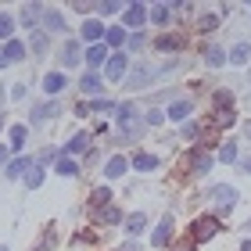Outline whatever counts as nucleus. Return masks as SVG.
I'll use <instances>...</instances> for the list:
<instances>
[{
    "mask_svg": "<svg viewBox=\"0 0 251 251\" xmlns=\"http://www.w3.org/2000/svg\"><path fill=\"white\" fill-rule=\"evenodd\" d=\"M233 119H237V111H233V94H230V90H219V94H215L212 126H215V129H233Z\"/></svg>",
    "mask_w": 251,
    "mask_h": 251,
    "instance_id": "1",
    "label": "nucleus"
},
{
    "mask_svg": "<svg viewBox=\"0 0 251 251\" xmlns=\"http://www.w3.org/2000/svg\"><path fill=\"white\" fill-rule=\"evenodd\" d=\"M215 233H219V219H215V215H201V219H194V226H190L194 241H212Z\"/></svg>",
    "mask_w": 251,
    "mask_h": 251,
    "instance_id": "2",
    "label": "nucleus"
},
{
    "mask_svg": "<svg viewBox=\"0 0 251 251\" xmlns=\"http://www.w3.org/2000/svg\"><path fill=\"white\" fill-rule=\"evenodd\" d=\"M212 201L219 204V212H230L233 204H237V190L226 187V183H219V187H212Z\"/></svg>",
    "mask_w": 251,
    "mask_h": 251,
    "instance_id": "3",
    "label": "nucleus"
},
{
    "mask_svg": "<svg viewBox=\"0 0 251 251\" xmlns=\"http://www.w3.org/2000/svg\"><path fill=\"white\" fill-rule=\"evenodd\" d=\"M173 226H176V219H173V215H165V219L154 226L151 244H154V248H165V244H169V237H173Z\"/></svg>",
    "mask_w": 251,
    "mask_h": 251,
    "instance_id": "4",
    "label": "nucleus"
},
{
    "mask_svg": "<svg viewBox=\"0 0 251 251\" xmlns=\"http://www.w3.org/2000/svg\"><path fill=\"white\" fill-rule=\"evenodd\" d=\"M79 61H83V50H79L75 40H68L65 47H61V65H65V68H75Z\"/></svg>",
    "mask_w": 251,
    "mask_h": 251,
    "instance_id": "5",
    "label": "nucleus"
},
{
    "mask_svg": "<svg viewBox=\"0 0 251 251\" xmlns=\"http://www.w3.org/2000/svg\"><path fill=\"white\" fill-rule=\"evenodd\" d=\"M104 25H100V22H94V18H86L83 22V40H90V43H94V47H97V40H104Z\"/></svg>",
    "mask_w": 251,
    "mask_h": 251,
    "instance_id": "6",
    "label": "nucleus"
},
{
    "mask_svg": "<svg viewBox=\"0 0 251 251\" xmlns=\"http://www.w3.org/2000/svg\"><path fill=\"white\" fill-rule=\"evenodd\" d=\"M147 15H151V11H147L144 4H129L126 7V25H144Z\"/></svg>",
    "mask_w": 251,
    "mask_h": 251,
    "instance_id": "7",
    "label": "nucleus"
},
{
    "mask_svg": "<svg viewBox=\"0 0 251 251\" xmlns=\"http://www.w3.org/2000/svg\"><path fill=\"white\" fill-rule=\"evenodd\" d=\"M108 79H111V83H119V79L126 75V54H115V58H108Z\"/></svg>",
    "mask_w": 251,
    "mask_h": 251,
    "instance_id": "8",
    "label": "nucleus"
},
{
    "mask_svg": "<svg viewBox=\"0 0 251 251\" xmlns=\"http://www.w3.org/2000/svg\"><path fill=\"white\" fill-rule=\"evenodd\" d=\"M151 22L154 25H169V22H173V4H154L151 7Z\"/></svg>",
    "mask_w": 251,
    "mask_h": 251,
    "instance_id": "9",
    "label": "nucleus"
},
{
    "mask_svg": "<svg viewBox=\"0 0 251 251\" xmlns=\"http://www.w3.org/2000/svg\"><path fill=\"white\" fill-rule=\"evenodd\" d=\"M86 144H90V133H79V136H72V140H68V144L61 147V158H68V154H79Z\"/></svg>",
    "mask_w": 251,
    "mask_h": 251,
    "instance_id": "10",
    "label": "nucleus"
},
{
    "mask_svg": "<svg viewBox=\"0 0 251 251\" xmlns=\"http://www.w3.org/2000/svg\"><path fill=\"white\" fill-rule=\"evenodd\" d=\"M212 162H215V158H212L208 151H194V176L208 173V169H212Z\"/></svg>",
    "mask_w": 251,
    "mask_h": 251,
    "instance_id": "11",
    "label": "nucleus"
},
{
    "mask_svg": "<svg viewBox=\"0 0 251 251\" xmlns=\"http://www.w3.org/2000/svg\"><path fill=\"white\" fill-rule=\"evenodd\" d=\"M58 100H47V104H40V108H32V122H43V119H50V115H58Z\"/></svg>",
    "mask_w": 251,
    "mask_h": 251,
    "instance_id": "12",
    "label": "nucleus"
},
{
    "mask_svg": "<svg viewBox=\"0 0 251 251\" xmlns=\"http://www.w3.org/2000/svg\"><path fill=\"white\" fill-rule=\"evenodd\" d=\"M133 169H136V173H154V169H158V158H154V154H136V158H133Z\"/></svg>",
    "mask_w": 251,
    "mask_h": 251,
    "instance_id": "13",
    "label": "nucleus"
},
{
    "mask_svg": "<svg viewBox=\"0 0 251 251\" xmlns=\"http://www.w3.org/2000/svg\"><path fill=\"white\" fill-rule=\"evenodd\" d=\"M108 201H111V190L108 187H97L94 194H90V212H94V208H108Z\"/></svg>",
    "mask_w": 251,
    "mask_h": 251,
    "instance_id": "14",
    "label": "nucleus"
},
{
    "mask_svg": "<svg viewBox=\"0 0 251 251\" xmlns=\"http://www.w3.org/2000/svg\"><path fill=\"white\" fill-rule=\"evenodd\" d=\"M144 226H147V215H144V212H133L129 219H126V233H129V237H136V233L144 230Z\"/></svg>",
    "mask_w": 251,
    "mask_h": 251,
    "instance_id": "15",
    "label": "nucleus"
},
{
    "mask_svg": "<svg viewBox=\"0 0 251 251\" xmlns=\"http://www.w3.org/2000/svg\"><path fill=\"white\" fill-rule=\"evenodd\" d=\"M65 72H50L47 79H43V90H47V94H58V90H65Z\"/></svg>",
    "mask_w": 251,
    "mask_h": 251,
    "instance_id": "16",
    "label": "nucleus"
},
{
    "mask_svg": "<svg viewBox=\"0 0 251 251\" xmlns=\"http://www.w3.org/2000/svg\"><path fill=\"white\" fill-rule=\"evenodd\" d=\"M204 65H208V68L226 65V50H223V47H208V50H204Z\"/></svg>",
    "mask_w": 251,
    "mask_h": 251,
    "instance_id": "17",
    "label": "nucleus"
},
{
    "mask_svg": "<svg viewBox=\"0 0 251 251\" xmlns=\"http://www.w3.org/2000/svg\"><path fill=\"white\" fill-rule=\"evenodd\" d=\"M115 119H119V126H133V119H136V108L126 100V104H119L115 108Z\"/></svg>",
    "mask_w": 251,
    "mask_h": 251,
    "instance_id": "18",
    "label": "nucleus"
},
{
    "mask_svg": "<svg viewBox=\"0 0 251 251\" xmlns=\"http://www.w3.org/2000/svg\"><path fill=\"white\" fill-rule=\"evenodd\" d=\"M29 169H32V158H15V162L7 165V176L15 179V176H22V173H29Z\"/></svg>",
    "mask_w": 251,
    "mask_h": 251,
    "instance_id": "19",
    "label": "nucleus"
},
{
    "mask_svg": "<svg viewBox=\"0 0 251 251\" xmlns=\"http://www.w3.org/2000/svg\"><path fill=\"white\" fill-rule=\"evenodd\" d=\"M40 15H43V7H40V4H25V7H22V22H25V25H36Z\"/></svg>",
    "mask_w": 251,
    "mask_h": 251,
    "instance_id": "20",
    "label": "nucleus"
},
{
    "mask_svg": "<svg viewBox=\"0 0 251 251\" xmlns=\"http://www.w3.org/2000/svg\"><path fill=\"white\" fill-rule=\"evenodd\" d=\"M4 54H7V61H22V58H25V47H22V40H7Z\"/></svg>",
    "mask_w": 251,
    "mask_h": 251,
    "instance_id": "21",
    "label": "nucleus"
},
{
    "mask_svg": "<svg viewBox=\"0 0 251 251\" xmlns=\"http://www.w3.org/2000/svg\"><path fill=\"white\" fill-rule=\"evenodd\" d=\"M104 40L111 43V47H122V43L129 40V36H126V29H122V25H111V29L104 32Z\"/></svg>",
    "mask_w": 251,
    "mask_h": 251,
    "instance_id": "22",
    "label": "nucleus"
},
{
    "mask_svg": "<svg viewBox=\"0 0 251 251\" xmlns=\"http://www.w3.org/2000/svg\"><path fill=\"white\" fill-rule=\"evenodd\" d=\"M248 58H251V43H237V47L230 50V61L233 65H244Z\"/></svg>",
    "mask_w": 251,
    "mask_h": 251,
    "instance_id": "23",
    "label": "nucleus"
},
{
    "mask_svg": "<svg viewBox=\"0 0 251 251\" xmlns=\"http://www.w3.org/2000/svg\"><path fill=\"white\" fill-rule=\"evenodd\" d=\"M190 115V100H173V108H169V119H187Z\"/></svg>",
    "mask_w": 251,
    "mask_h": 251,
    "instance_id": "24",
    "label": "nucleus"
},
{
    "mask_svg": "<svg viewBox=\"0 0 251 251\" xmlns=\"http://www.w3.org/2000/svg\"><path fill=\"white\" fill-rule=\"evenodd\" d=\"M86 61H90V65H108V50L97 43V47H90V50H86Z\"/></svg>",
    "mask_w": 251,
    "mask_h": 251,
    "instance_id": "25",
    "label": "nucleus"
},
{
    "mask_svg": "<svg viewBox=\"0 0 251 251\" xmlns=\"http://www.w3.org/2000/svg\"><path fill=\"white\" fill-rule=\"evenodd\" d=\"M126 169H129V162H126V158L119 154V158H111V162H108V169H104V173H108V176H122Z\"/></svg>",
    "mask_w": 251,
    "mask_h": 251,
    "instance_id": "26",
    "label": "nucleus"
},
{
    "mask_svg": "<svg viewBox=\"0 0 251 251\" xmlns=\"http://www.w3.org/2000/svg\"><path fill=\"white\" fill-rule=\"evenodd\" d=\"M219 158H223V162H230V165H233V162H237V140H226V144L219 147Z\"/></svg>",
    "mask_w": 251,
    "mask_h": 251,
    "instance_id": "27",
    "label": "nucleus"
},
{
    "mask_svg": "<svg viewBox=\"0 0 251 251\" xmlns=\"http://www.w3.org/2000/svg\"><path fill=\"white\" fill-rule=\"evenodd\" d=\"M97 219H100V223H119V219H122V212L115 208V204H108V208H100V212H97Z\"/></svg>",
    "mask_w": 251,
    "mask_h": 251,
    "instance_id": "28",
    "label": "nucleus"
},
{
    "mask_svg": "<svg viewBox=\"0 0 251 251\" xmlns=\"http://www.w3.org/2000/svg\"><path fill=\"white\" fill-rule=\"evenodd\" d=\"M183 47V36H162L158 40V50H179Z\"/></svg>",
    "mask_w": 251,
    "mask_h": 251,
    "instance_id": "29",
    "label": "nucleus"
},
{
    "mask_svg": "<svg viewBox=\"0 0 251 251\" xmlns=\"http://www.w3.org/2000/svg\"><path fill=\"white\" fill-rule=\"evenodd\" d=\"M32 54H36V58L47 54V36H43V32H32Z\"/></svg>",
    "mask_w": 251,
    "mask_h": 251,
    "instance_id": "30",
    "label": "nucleus"
},
{
    "mask_svg": "<svg viewBox=\"0 0 251 251\" xmlns=\"http://www.w3.org/2000/svg\"><path fill=\"white\" fill-rule=\"evenodd\" d=\"M215 25H219V15H201V18H198V29H201V32H212Z\"/></svg>",
    "mask_w": 251,
    "mask_h": 251,
    "instance_id": "31",
    "label": "nucleus"
},
{
    "mask_svg": "<svg viewBox=\"0 0 251 251\" xmlns=\"http://www.w3.org/2000/svg\"><path fill=\"white\" fill-rule=\"evenodd\" d=\"M25 183H29V187H40V183H43V169H40V165H32L29 173H25Z\"/></svg>",
    "mask_w": 251,
    "mask_h": 251,
    "instance_id": "32",
    "label": "nucleus"
},
{
    "mask_svg": "<svg viewBox=\"0 0 251 251\" xmlns=\"http://www.w3.org/2000/svg\"><path fill=\"white\" fill-rule=\"evenodd\" d=\"M79 86H83V90H86V94H97V90H100V79L86 72V75H83V83H79Z\"/></svg>",
    "mask_w": 251,
    "mask_h": 251,
    "instance_id": "33",
    "label": "nucleus"
},
{
    "mask_svg": "<svg viewBox=\"0 0 251 251\" xmlns=\"http://www.w3.org/2000/svg\"><path fill=\"white\" fill-rule=\"evenodd\" d=\"M25 144V126H11V147H22Z\"/></svg>",
    "mask_w": 251,
    "mask_h": 251,
    "instance_id": "34",
    "label": "nucleus"
},
{
    "mask_svg": "<svg viewBox=\"0 0 251 251\" xmlns=\"http://www.w3.org/2000/svg\"><path fill=\"white\" fill-rule=\"evenodd\" d=\"M58 173H61V176H75V173H79V165H75V162H68V158H61V162H58Z\"/></svg>",
    "mask_w": 251,
    "mask_h": 251,
    "instance_id": "35",
    "label": "nucleus"
},
{
    "mask_svg": "<svg viewBox=\"0 0 251 251\" xmlns=\"http://www.w3.org/2000/svg\"><path fill=\"white\" fill-rule=\"evenodd\" d=\"M47 29H54V32H58V29H65V18L58 15V11H50V15H47Z\"/></svg>",
    "mask_w": 251,
    "mask_h": 251,
    "instance_id": "36",
    "label": "nucleus"
},
{
    "mask_svg": "<svg viewBox=\"0 0 251 251\" xmlns=\"http://www.w3.org/2000/svg\"><path fill=\"white\" fill-rule=\"evenodd\" d=\"M11 32H15V22H11L7 15H0V36H4V40H7V36H11Z\"/></svg>",
    "mask_w": 251,
    "mask_h": 251,
    "instance_id": "37",
    "label": "nucleus"
},
{
    "mask_svg": "<svg viewBox=\"0 0 251 251\" xmlns=\"http://www.w3.org/2000/svg\"><path fill=\"white\" fill-rule=\"evenodd\" d=\"M198 133H201L198 122H183V136H187V140H198Z\"/></svg>",
    "mask_w": 251,
    "mask_h": 251,
    "instance_id": "38",
    "label": "nucleus"
},
{
    "mask_svg": "<svg viewBox=\"0 0 251 251\" xmlns=\"http://www.w3.org/2000/svg\"><path fill=\"white\" fill-rule=\"evenodd\" d=\"M54 248V226H47V233H43V244H40V251H50Z\"/></svg>",
    "mask_w": 251,
    "mask_h": 251,
    "instance_id": "39",
    "label": "nucleus"
},
{
    "mask_svg": "<svg viewBox=\"0 0 251 251\" xmlns=\"http://www.w3.org/2000/svg\"><path fill=\"white\" fill-rule=\"evenodd\" d=\"M97 11H104V15H115L119 4H115V0H104V4H97Z\"/></svg>",
    "mask_w": 251,
    "mask_h": 251,
    "instance_id": "40",
    "label": "nucleus"
},
{
    "mask_svg": "<svg viewBox=\"0 0 251 251\" xmlns=\"http://www.w3.org/2000/svg\"><path fill=\"white\" fill-rule=\"evenodd\" d=\"M144 43H147V36H144V32H136V36H129V47H133V50H140Z\"/></svg>",
    "mask_w": 251,
    "mask_h": 251,
    "instance_id": "41",
    "label": "nucleus"
},
{
    "mask_svg": "<svg viewBox=\"0 0 251 251\" xmlns=\"http://www.w3.org/2000/svg\"><path fill=\"white\" fill-rule=\"evenodd\" d=\"M165 115H162V111H147V126H158V122H162Z\"/></svg>",
    "mask_w": 251,
    "mask_h": 251,
    "instance_id": "42",
    "label": "nucleus"
},
{
    "mask_svg": "<svg viewBox=\"0 0 251 251\" xmlns=\"http://www.w3.org/2000/svg\"><path fill=\"white\" fill-rule=\"evenodd\" d=\"M90 108H94V111H111V100H94Z\"/></svg>",
    "mask_w": 251,
    "mask_h": 251,
    "instance_id": "43",
    "label": "nucleus"
},
{
    "mask_svg": "<svg viewBox=\"0 0 251 251\" xmlns=\"http://www.w3.org/2000/svg\"><path fill=\"white\" fill-rule=\"evenodd\" d=\"M173 251H194V241H179V244H176Z\"/></svg>",
    "mask_w": 251,
    "mask_h": 251,
    "instance_id": "44",
    "label": "nucleus"
},
{
    "mask_svg": "<svg viewBox=\"0 0 251 251\" xmlns=\"http://www.w3.org/2000/svg\"><path fill=\"white\" fill-rule=\"evenodd\" d=\"M4 158H11V151H7V147H0V162H4Z\"/></svg>",
    "mask_w": 251,
    "mask_h": 251,
    "instance_id": "45",
    "label": "nucleus"
},
{
    "mask_svg": "<svg viewBox=\"0 0 251 251\" xmlns=\"http://www.w3.org/2000/svg\"><path fill=\"white\" fill-rule=\"evenodd\" d=\"M4 65H11V61H7V54H4V50H0V68H4Z\"/></svg>",
    "mask_w": 251,
    "mask_h": 251,
    "instance_id": "46",
    "label": "nucleus"
},
{
    "mask_svg": "<svg viewBox=\"0 0 251 251\" xmlns=\"http://www.w3.org/2000/svg\"><path fill=\"white\" fill-rule=\"evenodd\" d=\"M241 251H251V241H244V248H241Z\"/></svg>",
    "mask_w": 251,
    "mask_h": 251,
    "instance_id": "47",
    "label": "nucleus"
},
{
    "mask_svg": "<svg viewBox=\"0 0 251 251\" xmlns=\"http://www.w3.org/2000/svg\"><path fill=\"white\" fill-rule=\"evenodd\" d=\"M0 129H4V115H0Z\"/></svg>",
    "mask_w": 251,
    "mask_h": 251,
    "instance_id": "48",
    "label": "nucleus"
},
{
    "mask_svg": "<svg viewBox=\"0 0 251 251\" xmlns=\"http://www.w3.org/2000/svg\"><path fill=\"white\" fill-rule=\"evenodd\" d=\"M248 75H251V72H248Z\"/></svg>",
    "mask_w": 251,
    "mask_h": 251,
    "instance_id": "49",
    "label": "nucleus"
}]
</instances>
